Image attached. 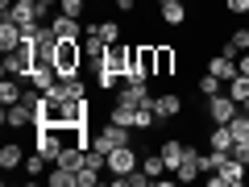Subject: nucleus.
<instances>
[{
    "label": "nucleus",
    "mask_w": 249,
    "mask_h": 187,
    "mask_svg": "<svg viewBox=\"0 0 249 187\" xmlns=\"http://www.w3.org/2000/svg\"><path fill=\"white\" fill-rule=\"evenodd\" d=\"M34 150L42 154V158H50V162H58V154H62V133H58V125H34Z\"/></svg>",
    "instance_id": "nucleus-3"
},
{
    "label": "nucleus",
    "mask_w": 249,
    "mask_h": 187,
    "mask_svg": "<svg viewBox=\"0 0 249 187\" xmlns=\"http://www.w3.org/2000/svg\"><path fill=\"white\" fill-rule=\"evenodd\" d=\"M224 13H232V17H245V13H249V0H224Z\"/></svg>",
    "instance_id": "nucleus-35"
},
{
    "label": "nucleus",
    "mask_w": 249,
    "mask_h": 187,
    "mask_svg": "<svg viewBox=\"0 0 249 187\" xmlns=\"http://www.w3.org/2000/svg\"><path fill=\"white\" fill-rule=\"evenodd\" d=\"M91 146H96V150L108 158V154H112L116 146H133V129H124V125H116V121H100L96 142H91Z\"/></svg>",
    "instance_id": "nucleus-1"
},
{
    "label": "nucleus",
    "mask_w": 249,
    "mask_h": 187,
    "mask_svg": "<svg viewBox=\"0 0 249 187\" xmlns=\"http://www.w3.org/2000/svg\"><path fill=\"white\" fill-rule=\"evenodd\" d=\"M142 170L150 179H158V175H166V162H162V154H150V158H142Z\"/></svg>",
    "instance_id": "nucleus-33"
},
{
    "label": "nucleus",
    "mask_w": 249,
    "mask_h": 187,
    "mask_svg": "<svg viewBox=\"0 0 249 187\" xmlns=\"http://www.w3.org/2000/svg\"><path fill=\"white\" fill-rule=\"evenodd\" d=\"M137 112H142V108H137V104H121V100H116V104L108 108V121L124 125V129H137Z\"/></svg>",
    "instance_id": "nucleus-19"
},
{
    "label": "nucleus",
    "mask_w": 249,
    "mask_h": 187,
    "mask_svg": "<svg viewBox=\"0 0 249 187\" xmlns=\"http://www.w3.org/2000/svg\"><path fill=\"white\" fill-rule=\"evenodd\" d=\"M142 167V154H137V146H116L112 154H108V175H129V170Z\"/></svg>",
    "instance_id": "nucleus-7"
},
{
    "label": "nucleus",
    "mask_w": 249,
    "mask_h": 187,
    "mask_svg": "<svg viewBox=\"0 0 249 187\" xmlns=\"http://www.w3.org/2000/svg\"><path fill=\"white\" fill-rule=\"evenodd\" d=\"M25 4H34V0H25Z\"/></svg>",
    "instance_id": "nucleus-40"
},
{
    "label": "nucleus",
    "mask_w": 249,
    "mask_h": 187,
    "mask_svg": "<svg viewBox=\"0 0 249 187\" xmlns=\"http://www.w3.org/2000/svg\"><path fill=\"white\" fill-rule=\"evenodd\" d=\"M62 75H58V67L54 62H37L34 71H29V83H34L37 92H54V83H58Z\"/></svg>",
    "instance_id": "nucleus-14"
},
{
    "label": "nucleus",
    "mask_w": 249,
    "mask_h": 187,
    "mask_svg": "<svg viewBox=\"0 0 249 187\" xmlns=\"http://www.w3.org/2000/svg\"><path fill=\"white\" fill-rule=\"evenodd\" d=\"M232 142H237V137H232L229 125H212V133H208V146H212V150L229 154V150H232Z\"/></svg>",
    "instance_id": "nucleus-22"
},
{
    "label": "nucleus",
    "mask_w": 249,
    "mask_h": 187,
    "mask_svg": "<svg viewBox=\"0 0 249 187\" xmlns=\"http://www.w3.org/2000/svg\"><path fill=\"white\" fill-rule=\"evenodd\" d=\"M216 92H224V79H220V75H212V71H204V75H199V96H216Z\"/></svg>",
    "instance_id": "nucleus-29"
},
{
    "label": "nucleus",
    "mask_w": 249,
    "mask_h": 187,
    "mask_svg": "<svg viewBox=\"0 0 249 187\" xmlns=\"http://www.w3.org/2000/svg\"><path fill=\"white\" fill-rule=\"evenodd\" d=\"M232 158H237V162H245V167H249V142H232Z\"/></svg>",
    "instance_id": "nucleus-37"
},
{
    "label": "nucleus",
    "mask_w": 249,
    "mask_h": 187,
    "mask_svg": "<svg viewBox=\"0 0 249 187\" xmlns=\"http://www.w3.org/2000/svg\"><path fill=\"white\" fill-rule=\"evenodd\" d=\"M50 25H54V34H58L62 42H79V37H83V21H79V17L58 13V17H50Z\"/></svg>",
    "instance_id": "nucleus-13"
},
{
    "label": "nucleus",
    "mask_w": 249,
    "mask_h": 187,
    "mask_svg": "<svg viewBox=\"0 0 249 187\" xmlns=\"http://www.w3.org/2000/svg\"><path fill=\"white\" fill-rule=\"evenodd\" d=\"M116 100H121V104H137V108H142V104H150V88H145V83H133V79H124L121 83V88H116Z\"/></svg>",
    "instance_id": "nucleus-12"
},
{
    "label": "nucleus",
    "mask_w": 249,
    "mask_h": 187,
    "mask_svg": "<svg viewBox=\"0 0 249 187\" xmlns=\"http://www.w3.org/2000/svg\"><path fill=\"white\" fill-rule=\"evenodd\" d=\"M96 83H100V88H104V92H116V88H121V83H124V75L108 71V67H96Z\"/></svg>",
    "instance_id": "nucleus-31"
},
{
    "label": "nucleus",
    "mask_w": 249,
    "mask_h": 187,
    "mask_svg": "<svg viewBox=\"0 0 249 187\" xmlns=\"http://www.w3.org/2000/svg\"><path fill=\"white\" fill-rule=\"evenodd\" d=\"M245 162H237L229 154V158H224V167L220 170H212V175H208V187H245Z\"/></svg>",
    "instance_id": "nucleus-4"
},
{
    "label": "nucleus",
    "mask_w": 249,
    "mask_h": 187,
    "mask_svg": "<svg viewBox=\"0 0 249 187\" xmlns=\"http://www.w3.org/2000/svg\"><path fill=\"white\" fill-rule=\"evenodd\" d=\"M100 67H108V71H116V75H129V67H133V46H124V42L108 46V54H104Z\"/></svg>",
    "instance_id": "nucleus-8"
},
{
    "label": "nucleus",
    "mask_w": 249,
    "mask_h": 187,
    "mask_svg": "<svg viewBox=\"0 0 249 187\" xmlns=\"http://www.w3.org/2000/svg\"><path fill=\"white\" fill-rule=\"evenodd\" d=\"M204 71H212V75H220L224 83H229L232 75H241V71H237V58H229V54H216V58H208V67H204Z\"/></svg>",
    "instance_id": "nucleus-21"
},
{
    "label": "nucleus",
    "mask_w": 249,
    "mask_h": 187,
    "mask_svg": "<svg viewBox=\"0 0 249 187\" xmlns=\"http://www.w3.org/2000/svg\"><path fill=\"white\" fill-rule=\"evenodd\" d=\"M21 96H25V92H21V79L4 75V83H0V104H17Z\"/></svg>",
    "instance_id": "nucleus-26"
},
{
    "label": "nucleus",
    "mask_w": 249,
    "mask_h": 187,
    "mask_svg": "<svg viewBox=\"0 0 249 187\" xmlns=\"http://www.w3.org/2000/svg\"><path fill=\"white\" fill-rule=\"evenodd\" d=\"M21 162H25V154H21V146H17V142H9L4 150H0V170H4V175L21 170Z\"/></svg>",
    "instance_id": "nucleus-23"
},
{
    "label": "nucleus",
    "mask_w": 249,
    "mask_h": 187,
    "mask_svg": "<svg viewBox=\"0 0 249 187\" xmlns=\"http://www.w3.org/2000/svg\"><path fill=\"white\" fill-rule=\"evenodd\" d=\"M83 9H88V0H58V13L67 17H83Z\"/></svg>",
    "instance_id": "nucleus-34"
},
{
    "label": "nucleus",
    "mask_w": 249,
    "mask_h": 187,
    "mask_svg": "<svg viewBox=\"0 0 249 187\" xmlns=\"http://www.w3.org/2000/svg\"><path fill=\"white\" fill-rule=\"evenodd\" d=\"M150 108H154L158 121H175V116L183 112V96H178V92H162V96L150 100Z\"/></svg>",
    "instance_id": "nucleus-9"
},
{
    "label": "nucleus",
    "mask_w": 249,
    "mask_h": 187,
    "mask_svg": "<svg viewBox=\"0 0 249 187\" xmlns=\"http://www.w3.org/2000/svg\"><path fill=\"white\" fill-rule=\"evenodd\" d=\"M96 37H104L108 46L121 42V21H96Z\"/></svg>",
    "instance_id": "nucleus-28"
},
{
    "label": "nucleus",
    "mask_w": 249,
    "mask_h": 187,
    "mask_svg": "<svg viewBox=\"0 0 249 187\" xmlns=\"http://www.w3.org/2000/svg\"><path fill=\"white\" fill-rule=\"evenodd\" d=\"M100 183V170H88V167H79V187H96Z\"/></svg>",
    "instance_id": "nucleus-36"
},
{
    "label": "nucleus",
    "mask_w": 249,
    "mask_h": 187,
    "mask_svg": "<svg viewBox=\"0 0 249 187\" xmlns=\"http://www.w3.org/2000/svg\"><path fill=\"white\" fill-rule=\"evenodd\" d=\"M245 50H249V29L241 25V29H232V34H229V42H224V50H220V54L237 58V54H245Z\"/></svg>",
    "instance_id": "nucleus-24"
},
{
    "label": "nucleus",
    "mask_w": 249,
    "mask_h": 187,
    "mask_svg": "<svg viewBox=\"0 0 249 187\" xmlns=\"http://www.w3.org/2000/svg\"><path fill=\"white\" fill-rule=\"evenodd\" d=\"M50 96H58V100H83V96H88V83H83L79 75H75V79H58Z\"/></svg>",
    "instance_id": "nucleus-18"
},
{
    "label": "nucleus",
    "mask_w": 249,
    "mask_h": 187,
    "mask_svg": "<svg viewBox=\"0 0 249 187\" xmlns=\"http://www.w3.org/2000/svg\"><path fill=\"white\" fill-rule=\"evenodd\" d=\"M46 162H50V158H42V154L34 150V154H29L25 162H21V170H25L29 179H42V175H46Z\"/></svg>",
    "instance_id": "nucleus-30"
},
{
    "label": "nucleus",
    "mask_w": 249,
    "mask_h": 187,
    "mask_svg": "<svg viewBox=\"0 0 249 187\" xmlns=\"http://www.w3.org/2000/svg\"><path fill=\"white\" fill-rule=\"evenodd\" d=\"M62 125H91V100H67L62 108Z\"/></svg>",
    "instance_id": "nucleus-15"
},
{
    "label": "nucleus",
    "mask_w": 249,
    "mask_h": 187,
    "mask_svg": "<svg viewBox=\"0 0 249 187\" xmlns=\"http://www.w3.org/2000/svg\"><path fill=\"white\" fill-rule=\"evenodd\" d=\"M83 42H58V50H54V67H58L62 79H75V75L83 71Z\"/></svg>",
    "instance_id": "nucleus-2"
},
{
    "label": "nucleus",
    "mask_w": 249,
    "mask_h": 187,
    "mask_svg": "<svg viewBox=\"0 0 249 187\" xmlns=\"http://www.w3.org/2000/svg\"><path fill=\"white\" fill-rule=\"evenodd\" d=\"M158 154H162V162H166V170L175 175L178 162L187 158V142H183V137H162V142H158Z\"/></svg>",
    "instance_id": "nucleus-10"
},
{
    "label": "nucleus",
    "mask_w": 249,
    "mask_h": 187,
    "mask_svg": "<svg viewBox=\"0 0 249 187\" xmlns=\"http://www.w3.org/2000/svg\"><path fill=\"white\" fill-rule=\"evenodd\" d=\"M224 92H229V96L237 100V104H245V100H249V75H232Z\"/></svg>",
    "instance_id": "nucleus-27"
},
{
    "label": "nucleus",
    "mask_w": 249,
    "mask_h": 187,
    "mask_svg": "<svg viewBox=\"0 0 249 187\" xmlns=\"http://www.w3.org/2000/svg\"><path fill=\"white\" fill-rule=\"evenodd\" d=\"M42 4H50V9H54V4H58V0H42Z\"/></svg>",
    "instance_id": "nucleus-39"
},
{
    "label": "nucleus",
    "mask_w": 249,
    "mask_h": 187,
    "mask_svg": "<svg viewBox=\"0 0 249 187\" xmlns=\"http://www.w3.org/2000/svg\"><path fill=\"white\" fill-rule=\"evenodd\" d=\"M154 54H158V79H175V71H178V54H175V46L158 42V46H154Z\"/></svg>",
    "instance_id": "nucleus-17"
},
{
    "label": "nucleus",
    "mask_w": 249,
    "mask_h": 187,
    "mask_svg": "<svg viewBox=\"0 0 249 187\" xmlns=\"http://www.w3.org/2000/svg\"><path fill=\"white\" fill-rule=\"evenodd\" d=\"M29 71H34V42H25V46H17L13 54H4V75H13V79L25 83Z\"/></svg>",
    "instance_id": "nucleus-5"
},
{
    "label": "nucleus",
    "mask_w": 249,
    "mask_h": 187,
    "mask_svg": "<svg viewBox=\"0 0 249 187\" xmlns=\"http://www.w3.org/2000/svg\"><path fill=\"white\" fill-rule=\"evenodd\" d=\"M158 4H162V0H158Z\"/></svg>",
    "instance_id": "nucleus-42"
},
{
    "label": "nucleus",
    "mask_w": 249,
    "mask_h": 187,
    "mask_svg": "<svg viewBox=\"0 0 249 187\" xmlns=\"http://www.w3.org/2000/svg\"><path fill=\"white\" fill-rule=\"evenodd\" d=\"M237 71H241V75H249V50L241 54V62H237Z\"/></svg>",
    "instance_id": "nucleus-38"
},
{
    "label": "nucleus",
    "mask_w": 249,
    "mask_h": 187,
    "mask_svg": "<svg viewBox=\"0 0 249 187\" xmlns=\"http://www.w3.org/2000/svg\"><path fill=\"white\" fill-rule=\"evenodd\" d=\"M229 129H232V137H237V142H249V116L245 112H237L229 121Z\"/></svg>",
    "instance_id": "nucleus-32"
},
{
    "label": "nucleus",
    "mask_w": 249,
    "mask_h": 187,
    "mask_svg": "<svg viewBox=\"0 0 249 187\" xmlns=\"http://www.w3.org/2000/svg\"><path fill=\"white\" fill-rule=\"evenodd\" d=\"M158 9H162V21H166V25H183L187 21V4L183 0H162Z\"/></svg>",
    "instance_id": "nucleus-25"
},
{
    "label": "nucleus",
    "mask_w": 249,
    "mask_h": 187,
    "mask_svg": "<svg viewBox=\"0 0 249 187\" xmlns=\"http://www.w3.org/2000/svg\"><path fill=\"white\" fill-rule=\"evenodd\" d=\"M137 4H142V0H137Z\"/></svg>",
    "instance_id": "nucleus-41"
},
{
    "label": "nucleus",
    "mask_w": 249,
    "mask_h": 187,
    "mask_svg": "<svg viewBox=\"0 0 249 187\" xmlns=\"http://www.w3.org/2000/svg\"><path fill=\"white\" fill-rule=\"evenodd\" d=\"M104 54H108V42H104V37L83 34V58H88L91 67H100V62H104Z\"/></svg>",
    "instance_id": "nucleus-20"
},
{
    "label": "nucleus",
    "mask_w": 249,
    "mask_h": 187,
    "mask_svg": "<svg viewBox=\"0 0 249 187\" xmlns=\"http://www.w3.org/2000/svg\"><path fill=\"white\" fill-rule=\"evenodd\" d=\"M237 112H241V104L229 96V92H216V96H208V121H212V125H229Z\"/></svg>",
    "instance_id": "nucleus-6"
},
{
    "label": "nucleus",
    "mask_w": 249,
    "mask_h": 187,
    "mask_svg": "<svg viewBox=\"0 0 249 187\" xmlns=\"http://www.w3.org/2000/svg\"><path fill=\"white\" fill-rule=\"evenodd\" d=\"M199 175H204V167H199V150H196V146H187V158L178 162L175 179H178V183H196Z\"/></svg>",
    "instance_id": "nucleus-16"
},
{
    "label": "nucleus",
    "mask_w": 249,
    "mask_h": 187,
    "mask_svg": "<svg viewBox=\"0 0 249 187\" xmlns=\"http://www.w3.org/2000/svg\"><path fill=\"white\" fill-rule=\"evenodd\" d=\"M0 121L9 125V129H25V125H34L37 116H34V108L25 104V100H17V104H4V116Z\"/></svg>",
    "instance_id": "nucleus-11"
}]
</instances>
